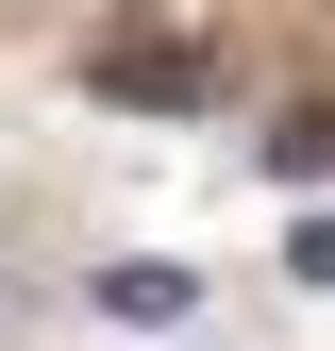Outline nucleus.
<instances>
[{"label": "nucleus", "instance_id": "nucleus-1", "mask_svg": "<svg viewBox=\"0 0 335 351\" xmlns=\"http://www.w3.org/2000/svg\"><path fill=\"white\" fill-rule=\"evenodd\" d=\"M101 301H117V318H185L201 268H101Z\"/></svg>", "mask_w": 335, "mask_h": 351}, {"label": "nucleus", "instance_id": "nucleus-2", "mask_svg": "<svg viewBox=\"0 0 335 351\" xmlns=\"http://www.w3.org/2000/svg\"><path fill=\"white\" fill-rule=\"evenodd\" d=\"M268 167H285V184H335V101H302V117H285V134H268Z\"/></svg>", "mask_w": 335, "mask_h": 351}]
</instances>
